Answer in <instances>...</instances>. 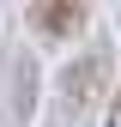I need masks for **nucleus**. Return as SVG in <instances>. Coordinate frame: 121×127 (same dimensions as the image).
Masks as SVG:
<instances>
[{
	"label": "nucleus",
	"mask_w": 121,
	"mask_h": 127,
	"mask_svg": "<svg viewBox=\"0 0 121 127\" xmlns=\"http://www.w3.org/2000/svg\"><path fill=\"white\" fill-rule=\"evenodd\" d=\"M103 67H109V61H103V49H91L79 67H67V79H60V97H67L73 109H85L91 97H97V79H103Z\"/></svg>",
	"instance_id": "1"
},
{
	"label": "nucleus",
	"mask_w": 121,
	"mask_h": 127,
	"mask_svg": "<svg viewBox=\"0 0 121 127\" xmlns=\"http://www.w3.org/2000/svg\"><path fill=\"white\" fill-rule=\"evenodd\" d=\"M85 18V0H42L36 6V30L42 36H73Z\"/></svg>",
	"instance_id": "2"
},
{
	"label": "nucleus",
	"mask_w": 121,
	"mask_h": 127,
	"mask_svg": "<svg viewBox=\"0 0 121 127\" xmlns=\"http://www.w3.org/2000/svg\"><path fill=\"white\" fill-rule=\"evenodd\" d=\"M109 127H121V91H115V103H109Z\"/></svg>",
	"instance_id": "3"
}]
</instances>
